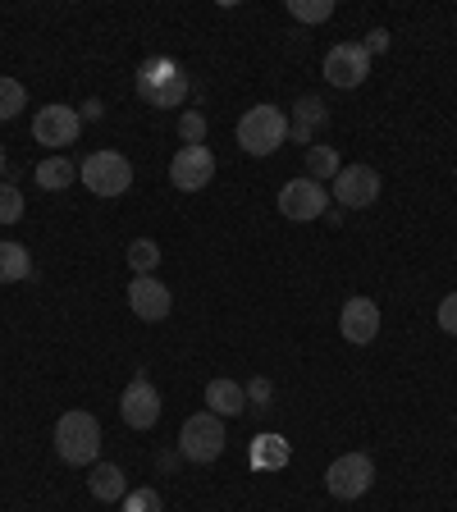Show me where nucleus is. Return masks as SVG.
Returning <instances> with one entry per match:
<instances>
[{
	"instance_id": "23",
	"label": "nucleus",
	"mask_w": 457,
	"mask_h": 512,
	"mask_svg": "<svg viewBox=\"0 0 457 512\" xmlns=\"http://www.w3.org/2000/svg\"><path fill=\"white\" fill-rule=\"evenodd\" d=\"M288 14L302 23H325L334 14V0H288Z\"/></svg>"
},
{
	"instance_id": "5",
	"label": "nucleus",
	"mask_w": 457,
	"mask_h": 512,
	"mask_svg": "<svg viewBox=\"0 0 457 512\" xmlns=\"http://www.w3.org/2000/svg\"><path fill=\"white\" fill-rule=\"evenodd\" d=\"M179 453L188 462H215L224 453V421L215 412H197L179 430Z\"/></svg>"
},
{
	"instance_id": "17",
	"label": "nucleus",
	"mask_w": 457,
	"mask_h": 512,
	"mask_svg": "<svg viewBox=\"0 0 457 512\" xmlns=\"http://www.w3.org/2000/svg\"><path fill=\"white\" fill-rule=\"evenodd\" d=\"M87 490H92V499H101V503H119L128 494V476L115 467V462H92Z\"/></svg>"
},
{
	"instance_id": "10",
	"label": "nucleus",
	"mask_w": 457,
	"mask_h": 512,
	"mask_svg": "<svg viewBox=\"0 0 457 512\" xmlns=\"http://www.w3.org/2000/svg\"><path fill=\"white\" fill-rule=\"evenodd\" d=\"M366 74H371V51L357 42H339L330 55H325V78L334 87H362Z\"/></svg>"
},
{
	"instance_id": "24",
	"label": "nucleus",
	"mask_w": 457,
	"mask_h": 512,
	"mask_svg": "<svg viewBox=\"0 0 457 512\" xmlns=\"http://www.w3.org/2000/svg\"><path fill=\"white\" fill-rule=\"evenodd\" d=\"M23 106H28V92H23V83H14V78H0V119H14Z\"/></svg>"
},
{
	"instance_id": "9",
	"label": "nucleus",
	"mask_w": 457,
	"mask_h": 512,
	"mask_svg": "<svg viewBox=\"0 0 457 512\" xmlns=\"http://www.w3.org/2000/svg\"><path fill=\"white\" fill-rule=\"evenodd\" d=\"M119 416H124L133 430H151L160 421V394L147 375H133V380H128L124 398H119Z\"/></svg>"
},
{
	"instance_id": "30",
	"label": "nucleus",
	"mask_w": 457,
	"mask_h": 512,
	"mask_svg": "<svg viewBox=\"0 0 457 512\" xmlns=\"http://www.w3.org/2000/svg\"><path fill=\"white\" fill-rule=\"evenodd\" d=\"M384 46H389V32H384V28H375L371 37H366V51H384Z\"/></svg>"
},
{
	"instance_id": "14",
	"label": "nucleus",
	"mask_w": 457,
	"mask_h": 512,
	"mask_svg": "<svg viewBox=\"0 0 457 512\" xmlns=\"http://www.w3.org/2000/svg\"><path fill=\"white\" fill-rule=\"evenodd\" d=\"M339 325H343V339L348 343H375V334H380V307H375L371 298H348Z\"/></svg>"
},
{
	"instance_id": "21",
	"label": "nucleus",
	"mask_w": 457,
	"mask_h": 512,
	"mask_svg": "<svg viewBox=\"0 0 457 512\" xmlns=\"http://www.w3.org/2000/svg\"><path fill=\"white\" fill-rule=\"evenodd\" d=\"M339 151L334 147H307V179L325 183V179H339Z\"/></svg>"
},
{
	"instance_id": "18",
	"label": "nucleus",
	"mask_w": 457,
	"mask_h": 512,
	"mask_svg": "<svg viewBox=\"0 0 457 512\" xmlns=\"http://www.w3.org/2000/svg\"><path fill=\"white\" fill-rule=\"evenodd\" d=\"M206 403H211V412L220 416H243L247 412V389L238 380H211L206 384Z\"/></svg>"
},
{
	"instance_id": "2",
	"label": "nucleus",
	"mask_w": 457,
	"mask_h": 512,
	"mask_svg": "<svg viewBox=\"0 0 457 512\" xmlns=\"http://www.w3.org/2000/svg\"><path fill=\"white\" fill-rule=\"evenodd\" d=\"M55 453L69 467H92L101 458V421L92 412H64L55 421Z\"/></svg>"
},
{
	"instance_id": "26",
	"label": "nucleus",
	"mask_w": 457,
	"mask_h": 512,
	"mask_svg": "<svg viewBox=\"0 0 457 512\" xmlns=\"http://www.w3.org/2000/svg\"><path fill=\"white\" fill-rule=\"evenodd\" d=\"M119 503H124L119 512H165V503H160L156 490H128Z\"/></svg>"
},
{
	"instance_id": "22",
	"label": "nucleus",
	"mask_w": 457,
	"mask_h": 512,
	"mask_svg": "<svg viewBox=\"0 0 457 512\" xmlns=\"http://www.w3.org/2000/svg\"><path fill=\"white\" fill-rule=\"evenodd\" d=\"M128 266L138 270V275H156L160 266V247L151 238H138V243H128Z\"/></svg>"
},
{
	"instance_id": "11",
	"label": "nucleus",
	"mask_w": 457,
	"mask_h": 512,
	"mask_svg": "<svg viewBox=\"0 0 457 512\" xmlns=\"http://www.w3.org/2000/svg\"><path fill=\"white\" fill-rule=\"evenodd\" d=\"M211 179H215V156L206 147H183L170 160V183L179 192H202Z\"/></svg>"
},
{
	"instance_id": "20",
	"label": "nucleus",
	"mask_w": 457,
	"mask_h": 512,
	"mask_svg": "<svg viewBox=\"0 0 457 512\" xmlns=\"http://www.w3.org/2000/svg\"><path fill=\"white\" fill-rule=\"evenodd\" d=\"M32 275V256L23 243H0V284H14V279Z\"/></svg>"
},
{
	"instance_id": "25",
	"label": "nucleus",
	"mask_w": 457,
	"mask_h": 512,
	"mask_svg": "<svg viewBox=\"0 0 457 512\" xmlns=\"http://www.w3.org/2000/svg\"><path fill=\"white\" fill-rule=\"evenodd\" d=\"M23 220V192L14 183H0V224Z\"/></svg>"
},
{
	"instance_id": "13",
	"label": "nucleus",
	"mask_w": 457,
	"mask_h": 512,
	"mask_svg": "<svg viewBox=\"0 0 457 512\" xmlns=\"http://www.w3.org/2000/svg\"><path fill=\"white\" fill-rule=\"evenodd\" d=\"M128 307H133V316H142V320H165L170 316V307H174V298H170V288L160 284L156 275H138L133 284H128Z\"/></svg>"
},
{
	"instance_id": "4",
	"label": "nucleus",
	"mask_w": 457,
	"mask_h": 512,
	"mask_svg": "<svg viewBox=\"0 0 457 512\" xmlns=\"http://www.w3.org/2000/svg\"><path fill=\"white\" fill-rule=\"evenodd\" d=\"M83 183L96 197H124L133 188V165L119 151H92L83 160Z\"/></svg>"
},
{
	"instance_id": "1",
	"label": "nucleus",
	"mask_w": 457,
	"mask_h": 512,
	"mask_svg": "<svg viewBox=\"0 0 457 512\" xmlns=\"http://www.w3.org/2000/svg\"><path fill=\"white\" fill-rule=\"evenodd\" d=\"M188 87H192V78L183 74L179 60H170V55H151V60H142L138 96L147 101V106H156V110L183 106V101H188Z\"/></svg>"
},
{
	"instance_id": "8",
	"label": "nucleus",
	"mask_w": 457,
	"mask_h": 512,
	"mask_svg": "<svg viewBox=\"0 0 457 512\" xmlns=\"http://www.w3.org/2000/svg\"><path fill=\"white\" fill-rule=\"evenodd\" d=\"M78 133H83V119H78L74 106H46L32 119V138L42 147H74Z\"/></svg>"
},
{
	"instance_id": "16",
	"label": "nucleus",
	"mask_w": 457,
	"mask_h": 512,
	"mask_svg": "<svg viewBox=\"0 0 457 512\" xmlns=\"http://www.w3.org/2000/svg\"><path fill=\"white\" fill-rule=\"evenodd\" d=\"M325 119H330V110H325V101H320V96H298L293 119H288V138L302 142V147H311V133H316Z\"/></svg>"
},
{
	"instance_id": "3",
	"label": "nucleus",
	"mask_w": 457,
	"mask_h": 512,
	"mask_svg": "<svg viewBox=\"0 0 457 512\" xmlns=\"http://www.w3.org/2000/svg\"><path fill=\"white\" fill-rule=\"evenodd\" d=\"M288 142V115L279 106H252L243 119H238V147L247 156H275Z\"/></svg>"
},
{
	"instance_id": "15",
	"label": "nucleus",
	"mask_w": 457,
	"mask_h": 512,
	"mask_svg": "<svg viewBox=\"0 0 457 512\" xmlns=\"http://www.w3.org/2000/svg\"><path fill=\"white\" fill-rule=\"evenodd\" d=\"M288 458H293L288 439L284 435H270V430H261V435L252 439V448H247V462H252L256 471H284Z\"/></svg>"
},
{
	"instance_id": "6",
	"label": "nucleus",
	"mask_w": 457,
	"mask_h": 512,
	"mask_svg": "<svg viewBox=\"0 0 457 512\" xmlns=\"http://www.w3.org/2000/svg\"><path fill=\"white\" fill-rule=\"evenodd\" d=\"M375 480V462L366 458V453H343V458L330 462V471H325V490L334 494V499H362L366 490H371Z\"/></svg>"
},
{
	"instance_id": "29",
	"label": "nucleus",
	"mask_w": 457,
	"mask_h": 512,
	"mask_svg": "<svg viewBox=\"0 0 457 512\" xmlns=\"http://www.w3.org/2000/svg\"><path fill=\"white\" fill-rule=\"evenodd\" d=\"M247 407L266 412L270 407V380H252V389H247Z\"/></svg>"
},
{
	"instance_id": "12",
	"label": "nucleus",
	"mask_w": 457,
	"mask_h": 512,
	"mask_svg": "<svg viewBox=\"0 0 457 512\" xmlns=\"http://www.w3.org/2000/svg\"><path fill=\"white\" fill-rule=\"evenodd\" d=\"M334 197H339V206L362 211V206H371L380 197V174L371 165H343L339 179H334Z\"/></svg>"
},
{
	"instance_id": "7",
	"label": "nucleus",
	"mask_w": 457,
	"mask_h": 512,
	"mask_svg": "<svg viewBox=\"0 0 457 512\" xmlns=\"http://www.w3.org/2000/svg\"><path fill=\"white\" fill-rule=\"evenodd\" d=\"M325 211H330V192H325V183L293 179V183L279 188V215H284V220L307 224V220H320Z\"/></svg>"
},
{
	"instance_id": "19",
	"label": "nucleus",
	"mask_w": 457,
	"mask_h": 512,
	"mask_svg": "<svg viewBox=\"0 0 457 512\" xmlns=\"http://www.w3.org/2000/svg\"><path fill=\"white\" fill-rule=\"evenodd\" d=\"M74 179H78V165L69 156H46L42 165H37V183H42L46 192H64Z\"/></svg>"
},
{
	"instance_id": "31",
	"label": "nucleus",
	"mask_w": 457,
	"mask_h": 512,
	"mask_svg": "<svg viewBox=\"0 0 457 512\" xmlns=\"http://www.w3.org/2000/svg\"><path fill=\"white\" fill-rule=\"evenodd\" d=\"M0 174H5V147H0Z\"/></svg>"
},
{
	"instance_id": "27",
	"label": "nucleus",
	"mask_w": 457,
	"mask_h": 512,
	"mask_svg": "<svg viewBox=\"0 0 457 512\" xmlns=\"http://www.w3.org/2000/svg\"><path fill=\"white\" fill-rule=\"evenodd\" d=\"M179 133H183V142H188V147H202V138H206V119L197 115V110H183Z\"/></svg>"
},
{
	"instance_id": "28",
	"label": "nucleus",
	"mask_w": 457,
	"mask_h": 512,
	"mask_svg": "<svg viewBox=\"0 0 457 512\" xmlns=\"http://www.w3.org/2000/svg\"><path fill=\"white\" fill-rule=\"evenodd\" d=\"M439 330L457 339V293H448V298L439 302Z\"/></svg>"
}]
</instances>
